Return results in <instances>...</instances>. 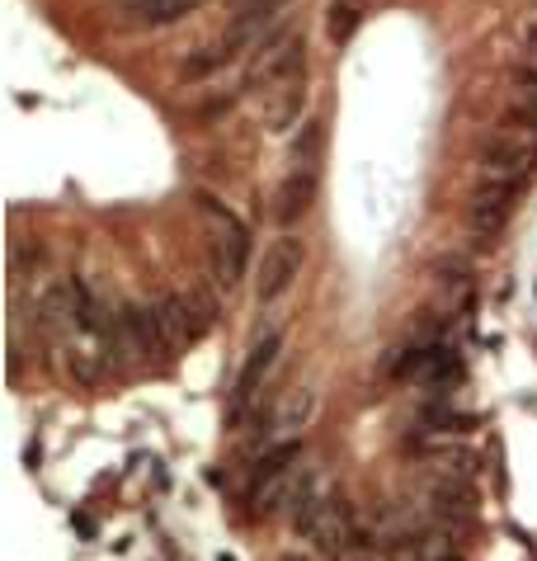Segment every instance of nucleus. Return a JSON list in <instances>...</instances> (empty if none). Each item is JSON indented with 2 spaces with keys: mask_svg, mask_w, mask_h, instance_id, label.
Instances as JSON below:
<instances>
[{
  "mask_svg": "<svg viewBox=\"0 0 537 561\" xmlns=\"http://www.w3.org/2000/svg\"><path fill=\"white\" fill-rule=\"evenodd\" d=\"M302 61H307V43L302 34H274L264 43V48L255 53V61H250L245 71V90H278L302 76Z\"/></svg>",
  "mask_w": 537,
  "mask_h": 561,
  "instance_id": "2",
  "label": "nucleus"
},
{
  "mask_svg": "<svg viewBox=\"0 0 537 561\" xmlns=\"http://www.w3.org/2000/svg\"><path fill=\"white\" fill-rule=\"evenodd\" d=\"M457 378H462V358H457V350H453L448 340H444V350H438V354H434V364L420 373V382H424V392L444 397Z\"/></svg>",
  "mask_w": 537,
  "mask_h": 561,
  "instance_id": "15",
  "label": "nucleus"
},
{
  "mask_svg": "<svg viewBox=\"0 0 537 561\" xmlns=\"http://www.w3.org/2000/svg\"><path fill=\"white\" fill-rule=\"evenodd\" d=\"M217 561H236V557H217Z\"/></svg>",
  "mask_w": 537,
  "mask_h": 561,
  "instance_id": "20",
  "label": "nucleus"
},
{
  "mask_svg": "<svg viewBox=\"0 0 537 561\" xmlns=\"http://www.w3.org/2000/svg\"><path fill=\"white\" fill-rule=\"evenodd\" d=\"M203 5V0H137V20L141 24H175L184 20V14H194Z\"/></svg>",
  "mask_w": 537,
  "mask_h": 561,
  "instance_id": "16",
  "label": "nucleus"
},
{
  "mask_svg": "<svg viewBox=\"0 0 537 561\" xmlns=\"http://www.w3.org/2000/svg\"><path fill=\"white\" fill-rule=\"evenodd\" d=\"M514 204H518V184H500V180H485L477 194H471V208H467V227L471 237L481 241H495L514 217Z\"/></svg>",
  "mask_w": 537,
  "mask_h": 561,
  "instance_id": "4",
  "label": "nucleus"
},
{
  "mask_svg": "<svg viewBox=\"0 0 537 561\" xmlns=\"http://www.w3.org/2000/svg\"><path fill=\"white\" fill-rule=\"evenodd\" d=\"M354 28H358V10L350 5V0H335V5H330V14H325V34L335 38V43H350Z\"/></svg>",
  "mask_w": 537,
  "mask_h": 561,
  "instance_id": "18",
  "label": "nucleus"
},
{
  "mask_svg": "<svg viewBox=\"0 0 537 561\" xmlns=\"http://www.w3.org/2000/svg\"><path fill=\"white\" fill-rule=\"evenodd\" d=\"M245 260H250V231H227V237H217V251H213V270L222 278V288H236L245 274Z\"/></svg>",
  "mask_w": 537,
  "mask_h": 561,
  "instance_id": "12",
  "label": "nucleus"
},
{
  "mask_svg": "<svg viewBox=\"0 0 537 561\" xmlns=\"http://www.w3.org/2000/svg\"><path fill=\"white\" fill-rule=\"evenodd\" d=\"M311 415H316V392H311V387H297V392H293V397L278 407V415L268 420V434H283V439H297V434H302V425H307Z\"/></svg>",
  "mask_w": 537,
  "mask_h": 561,
  "instance_id": "13",
  "label": "nucleus"
},
{
  "mask_svg": "<svg viewBox=\"0 0 537 561\" xmlns=\"http://www.w3.org/2000/svg\"><path fill=\"white\" fill-rule=\"evenodd\" d=\"M297 270H302V241H293V237H278V241H274V245H268V251H264V260H260L255 298H260V302H274V298H283V293L293 288Z\"/></svg>",
  "mask_w": 537,
  "mask_h": 561,
  "instance_id": "6",
  "label": "nucleus"
},
{
  "mask_svg": "<svg viewBox=\"0 0 537 561\" xmlns=\"http://www.w3.org/2000/svg\"><path fill=\"white\" fill-rule=\"evenodd\" d=\"M278 350H283V331H268L264 340H255V350H250V358L241 364V378H236V415H241V407L250 397L264 387L268 368L278 364Z\"/></svg>",
  "mask_w": 537,
  "mask_h": 561,
  "instance_id": "7",
  "label": "nucleus"
},
{
  "mask_svg": "<svg viewBox=\"0 0 537 561\" xmlns=\"http://www.w3.org/2000/svg\"><path fill=\"white\" fill-rule=\"evenodd\" d=\"M316 548H325V552H344V548H354V510L350 501H340V495H330V505L321 510V519L311 524V534H307Z\"/></svg>",
  "mask_w": 537,
  "mask_h": 561,
  "instance_id": "8",
  "label": "nucleus"
},
{
  "mask_svg": "<svg viewBox=\"0 0 537 561\" xmlns=\"http://www.w3.org/2000/svg\"><path fill=\"white\" fill-rule=\"evenodd\" d=\"M330 481L321 477V472H307L302 481H297V491H293V501H288V510H293V528H302V534H311V524L321 519V510L330 505Z\"/></svg>",
  "mask_w": 537,
  "mask_h": 561,
  "instance_id": "10",
  "label": "nucleus"
},
{
  "mask_svg": "<svg viewBox=\"0 0 537 561\" xmlns=\"http://www.w3.org/2000/svg\"><path fill=\"white\" fill-rule=\"evenodd\" d=\"M311 198H316V170H293V175L278 184V204H274L278 222H283V227H293L297 217L311 208Z\"/></svg>",
  "mask_w": 537,
  "mask_h": 561,
  "instance_id": "11",
  "label": "nucleus"
},
{
  "mask_svg": "<svg viewBox=\"0 0 537 561\" xmlns=\"http://www.w3.org/2000/svg\"><path fill=\"white\" fill-rule=\"evenodd\" d=\"M302 114H307V85H302V76H297V81L278 85L274 95H268V104H264V128L268 133L302 128V123H307Z\"/></svg>",
  "mask_w": 537,
  "mask_h": 561,
  "instance_id": "9",
  "label": "nucleus"
},
{
  "mask_svg": "<svg viewBox=\"0 0 537 561\" xmlns=\"http://www.w3.org/2000/svg\"><path fill=\"white\" fill-rule=\"evenodd\" d=\"M481 170H485V180H500V184H518L524 175H533L537 170V133L500 128L491 142L481 147Z\"/></svg>",
  "mask_w": 537,
  "mask_h": 561,
  "instance_id": "1",
  "label": "nucleus"
},
{
  "mask_svg": "<svg viewBox=\"0 0 537 561\" xmlns=\"http://www.w3.org/2000/svg\"><path fill=\"white\" fill-rule=\"evenodd\" d=\"M198 208H203V213H208V217H213V222H217V227H222V231H241V227H245V222H241V217H236V213H231L227 204H217V198H213V194H198Z\"/></svg>",
  "mask_w": 537,
  "mask_h": 561,
  "instance_id": "19",
  "label": "nucleus"
},
{
  "mask_svg": "<svg viewBox=\"0 0 537 561\" xmlns=\"http://www.w3.org/2000/svg\"><path fill=\"white\" fill-rule=\"evenodd\" d=\"M321 142H325V128H321V123H316V118H307L302 128H297L293 147H288L293 165H297V170H316V156H321Z\"/></svg>",
  "mask_w": 537,
  "mask_h": 561,
  "instance_id": "17",
  "label": "nucleus"
},
{
  "mask_svg": "<svg viewBox=\"0 0 537 561\" xmlns=\"http://www.w3.org/2000/svg\"><path fill=\"white\" fill-rule=\"evenodd\" d=\"M236 38L227 34V38H217V43H208V48H198L194 57L184 61V81H203V76H213V71H222L227 61H236Z\"/></svg>",
  "mask_w": 537,
  "mask_h": 561,
  "instance_id": "14",
  "label": "nucleus"
},
{
  "mask_svg": "<svg viewBox=\"0 0 537 561\" xmlns=\"http://www.w3.org/2000/svg\"><path fill=\"white\" fill-rule=\"evenodd\" d=\"M118 350H123V358L165 364L170 345H165V335H161V321H156V307H147V302L118 307Z\"/></svg>",
  "mask_w": 537,
  "mask_h": 561,
  "instance_id": "3",
  "label": "nucleus"
},
{
  "mask_svg": "<svg viewBox=\"0 0 537 561\" xmlns=\"http://www.w3.org/2000/svg\"><path fill=\"white\" fill-rule=\"evenodd\" d=\"M128 5H137V0H128Z\"/></svg>",
  "mask_w": 537,
  "mask_h": 561,
  "instance_id": "21",
  "label": "nucleus"
},
{
  "mask_svg": "<svg viewBox=\"0 0 537 561\" xmlns=\"http://www.w3.org/2000/svg\"><path fill=\"white\" fill-rule=\"evenodd\" d=\"M156 321H161V335H165V345H170V354H184L188 345H198L203 335H208V317L194 307V298H165V302H156Z\"/></svg>",
  "mask_w": 537,
  "mask_h": 561,
  "instance_id": "5",
  "label": "nucleus"
}]
</instances>
